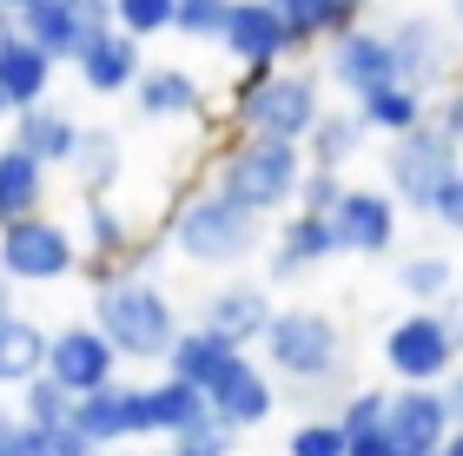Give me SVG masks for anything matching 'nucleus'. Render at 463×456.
<instances>
[{"label":"nucleus","instance_id":"nucleus-50","mask_svg":"<svg viewBox=\"0 0 463 456\" xmlns=\"http://www.w3.org/2000/svg\"><path fill=\"white\" fill-rule=\"evenodd\" d=\"M0 119H14V107H7V93H0Z\"/></svg>","mask_w":463,"mask_h":456},{"label":"nucleus","instance_id":"nucleus-52","mask_svg":"<svg viewBox=\"0 0 463 456\" xmlns=\"http://www.w3.org/2000/svg\"><path fill=\"white\" fill-rule=\"evenodd\" d=\"M0 304H7V278H0Z\"/></svg>","mask_w":463,"mask_h":456},{"label":"nucleus","instance_id":"nucleus-12","mask_svg":"<svg viewBox=\"0 0 463 456\" xmlns=\"http://www.w3.org/2000/svg\"><path fill=\"white\" fill-rule=\"evenodd\" d=\"M113 364H119V350L107 344V330L99 324H67V330H53L47 338V358H40V370H47L53 384H67L73 397L80 390H99L113 377Z\"/></svg>","mask_w":463,"mask_h":456},{"label":"nucleus","instance_id":"nucleus-11","mask_svg":"<svg viewBox=\"0 0 463 456\" xmlns=\"http://www.w3.org/2000/svg\"><path fill=\"white\" fill-rule=\"evenodd\" d=\"M325 219H331L338 252H357V258L391 252V238H397V199L391 192H364V185H345Z\"/></svg>","mask_w":463,"mask_h":456},{"label":"nucleus","instance_id":"nucleus-10","mask_svg":"<svg viewBox=\"0 0 463 456\" xmlns=\"http://www.w3.org/2000/svg\"><path fill=\"white\" fill-rule=\"evenodd\" d=\"M67 423H73L93 450H99V443H126V437H153V423H146V384L107 377L99 390H80Z\"/></svg>","mask_w":463,"mask_h":456},{"label":"nucleus","instance_id":"nucleus-53","mask_svg":"<svg viewBox=\"0 0 463 456\" xmlns=\"http://www.w3.org/2000/svg\"><path fill=\"white\" fill-rule=\"evenodd\" d=\"M345 7H364V0H345Z\"/></svg>","mask_w":463,"mask_h":456},{"label":"nucleus","instance_id":"nucleus-45","mask_svg":"<svg viewBox=\"0 0 463 456\" xmlns=\"http://www.w3.org/2000/svg\"><path fill=\"white\" fill-rule=\"evenodd\" d=\"M73 14L87 20V27H113V0H73Z\"/></svg>","mask_w":463,"mask_h":456},{"label":"nucleus","instance_id":"nucleus-44","mask_svg":"<svg viewBox=\"0 0 463 456\" xmlns=\"http://www.w3.org/2000/svg\"><path fill=\"white\" fill-rule=\"evenodd\" d=\"M345 456H404L391 443V430L377 423V430H357V437H345Z\"/></svg>","mask_w":463,"mask_h":456},{"label":"nucleus","instance_id":"nucleus-7","mask_svg":"<svg viewBox=\"0 0 463 456\" xmlns=\"http://www.w3.org/2000/svg\"><path fill=\"white\" fill-rule=\"evenodd\" d=\"M457 159H463V153L430 126V119H417V126L391 133V159H384V172H391V199L424 212V205L437 199V185L457 172Z\"/></svg>","mask_w":463,"mask_h":456},{"label":"nucleus","instance_id":"nucleus-34","mask_svg":"<svg viewBox=\"0 0 463 456\" xmlns=\"http://www.w3.org/2000/svg\"><path fill=\"white\" fill-rule=\"evenodd\" d=\"M165 20H173V0H113V27L133 40L165 33Z\"/></svg>","mask_w":463,"mask_h":456},{"label":"nucleus","instance_id":"nucleus-47","mask_svg":"<svg viewBox=\"0 0 463 456\" xmlns=\"http://www.w3.org/2000/svg\"><path fill=\"white\" fill-rule=\"evenodd\" d=\"M437 456H463V423H450V437L437 443Z\"/></svg>","mask_w":463,"mask_h":456},{"label":"nucleus","instance_id":"nucleus-26","mask_svg":"<svg viewBox=\"0 0 463 456\" xmlns=\"http://www.w3.org/2000/svg\"><path fill=\"white\" fill-rule=\"evenodd\" d=\"M40 358H47V330H40L33 318H0V390H14V384H27Z\"/></svg>","mask_w":463,"mask_h":456},{"label":"nucleus","instance_id":"nucleus-23","mask_svg":"<svg viewBox=\"0 0 463 456\" xmlns=\"http://www.w3.org/2000/svg\"><path fill=\"white\" fill-rule=\"evenodd\" d=\"M232 350H239V344H225L219 338V330H205V324H185V330H173V344H165V377H185V384H213L219 377V364L232 358Z\"/></svg>","mask_w":463,"mask_h":456},{"label":"nucleus","instance_id":"nucleus-36","mask_svg":"<svg viewBox=\"0 0 463 456\" xmlns=\"http://www.w3.org/2000/svg\"><path fill=\"white\" fill-rule=\"evenodd\" d=\"M397 278H404L411 298H444L450 284H457V265H450V258H411Z\"/></svg>","mask_w":463,"mask_h":456},{"label":"nucleus","instance_id":"nucleus-37","mask_svg":"<svg viewBox=\"0 0 463 456\" xmlns=\"http://www.w3.org/2000/svg\"><path fill=\"white\" fill-rule=\"evenodd\" d=\"M232 437H239V430H225V423L213 417V423L185 430V437H165L159 456H232Z\"/></svg>","mask_w":463,"mask_h":456},{"label":"nucleus","instance_id":"nucleus-35","mask_svg":"<svg viewBox=\"0 0 463 456\" xmlns=\"http://www.w3.org/2000/svg\"><path fill=\"white\" fill-rule=\"evenodd\" d=\"M225 20V0H173V20L165 33H185V40H213Z\"/></svg>","mask_w":463,"mask_h":456},{"label":"nucleus","instance_id":"nucleus-8","mask_svg":"<svg viewBox=\"0 0 463 456\" xmlns=\"http://www.w3.org/2000/svg\"><path fill=\"white\" fill-rule=\"evenodd\" d=\"M271 370H285V377L298 384H318L331 364H338V324L318 318V311H271L265 330H259Z\"/></svg>","mask_w":463,"mask_h":456},{"label":"nucleus","instance_id":"nucleus-4","mask_svg":"<svg viewBox=\"0 0 463 456\" xmlns=\"http://www.w3.org/2000/svg\"><path fill=\"white\" fill-rule=\"evenodd\" d=\"M298 172H305V146H298V139L245 133V146H232L219 159V192L251 205V212H279V205H291Z\"/></svg>","mask_w":463,"mask_h":456},{"label":"nucleus","instance_id":"nucleus-42","mask_svg":"<svg viewBox=\"0 0 463 456\" xmlns=\"http://www.w3.org/2000/svg\"><path fill=\"white\" fill-rule=\"evenodd\" d=\"M424 212H430L437 225H450V232H463V159H457V172L437 185V199L424 205Z\"/></svg>","mask_w":463,"mask_h":456},{"label":"nucleus","instance_id":"nucleus-43","mask_svg":"<svg viewBox=\"0 0 463 456\" xmlns=\"http://www.w3.org/2000/svg\"><path fill=\"white\" fill-rule=\"evenodd\" d=\"M424 119H430V126H437V133H444V139H450V146L463 153V87H450L444 99H437V113L424 107Z\"/></svg>","mask_w":463,"mask_h":456},{"label":"nucleus","instance_id":"nucleus-22","mask_svg":"<svg viewBox=\"0 0 463 456\" xmlns=\"http://www.w3.org/2000/svg\"><path fill=\"white\" fill-rule=\"evenodd\" d=\"M146 423H153V437H185V430L213 423V410H205V390L185 384V377L146 384Z\"/></svg>","mask_w":463,"mask_h":456},{"label":"nucleus","instance_id":"nucleus-14","mask_svg":"<svg viewBox=\"0 0 463 456\" xmlns=\"http://www.w3.org/2000/svg\"><path fill=\"white\" fill-rule=\"evenodd\" d=\"M384 430H391L397 450H437L450 437L444 384H404L397 397H384Z\"/></svg>","mask_w":463,"mask_h":456},{"label":"nucleus","instance_id":"nucleus-15","mask_svg":"<svg viewBox=\"0 0 463 456\" xmlns=\"http://www.w3.org/2000/svg\"><path fill=\"white\" fill-rule=\"evenodd\" d=\"M205 410H213L225 430H251V423L271 417V384L251 370L245 350H232V358L219 364V377L205 384Z\"/></svg>","mask_w":463,"mask_h":456},{"label":"nucleus","instance_id":"nucleus-38","mask_svg":"<svg viewBox=\"0 0 463 456\" xmlns=\"http://www.w3.org/2000/svg\"><path fill=\"white\" fill-rule=\"evenodd\" d=\"M338 165H305L298 185H291V205H305V212H331V199H338Z\"/></svg>","mask_w":463,"mask_h":456},{"label":"nucleus","instance_id":"nucleus-6","mask_svg":"<svg viewBox=\"0 0 463 456\" xmlns=\"http://www.w3.org/2000/svg\"><path fill=\"white\" fill-rule=\"evenodd\" d=\"M73 272V232L60 219L20 212L0 225V278L7 284H53Z\"/></svg>","mask_w":463,"mask_h":456},{"label":"nucleus","instance_id":"nucleus-20","mask_svg":"<svg viewBox=\"0 0 463 456\" xmlns=\"http://www.w3.org/2000/svg\"><path fill=\"white\" fill-rule=\"evenodd\" d=\"M47 79H53V60L40 53L20 27H0V93H7V107L47 99Z\"/></svg>","mask_w":463,"mask_h":456},{"label":"nucleus","instance_id":"nucleus-46","mask_svg":"<svg viewBox=\"0 0 463 456\" xmlns=\"http://www.w3.org/2000/svg\"><path fill=\"white\" fill-rule=\"evenodd\" d=\"M437 384H444V404H450V423H463V377H450V370H444V377H437Z\"/></svg>","mask_w":463,"mask_h":456},{"label":"nucleus","instance_id":"nucleus-24","mask_svg":"<svg viewBox=\"0 0 463 456\" xmlns=\"http://www.w3.org/2000/svg\"><path fill=\"white\" fill-rule=\"evenodd\" d=\"M133 99H139V113H146V119H193L205 93H199V79H193V73H179V67H139Z\"/></svg>","mask_w":463,"mask_h":456},{"label":"nucleus","instance_id":"nucleus-9","mask_svg":"<svg viewBox=\"0 0 463 456\" xmlns=\"http://www.w3.org/2000/svg\"><path fill=\"white\" fill-rule=\"evenodd\" d=\"M213 40H225V53L239 60L245 73L279 67L285 53H305V47H311V40L291 27L279 7H271V0H225V20H219Z\"/></svg>","mask_w":463,"mask_h":456},{"label":"nucleus","instance_id":"nucleus-16","mask_svg":"<svg viewBox=\"0 0 463 456\" xmlns=\"http://www.w3.org/2000/svg\"><path fill=\"white\" fill-rule=\"evenodd\" d=\"M73 67H80V79H87L93 93H126V87L139 79L146 53H139V40H133V33H119V27H93V33H87V47L73 53Z\"/></svg>","mask_w":463,"mask_h":456},{"label":"nucleus","instance_id":"nucleus-55","mask_svg":"<svg viewBox=\"0 0 463 456\" xmlns=\"http://www.w3.org/2000/svg\"><path fill=\"white\" fill-rule=\"evenodd\" d=\"M53 456H67V450H53Z\"/></svg>","mask_w":463,"mask_h":456},{"label":"nucleus","instance_id":"nucleus-28","mask_svg":"<svg viewBox=\"0 0 463 456\" xmlns=\"http://www.w3.org/2000/svg\"><path fill=\"white\" fill-rule=\"evenodd\" d=\"M357 119H364V133H404V126H417V119H424V93L417 87H404V79H391V87H377V93H364L357 99Z\"/></svg>","mask_w":463,"mask_h":456},{"label":"nucleus","instance_id":"nucleus-18","mask_svg":"<svg viewBox=\"0 0 463 456\" xmlns=\"http://www.w3.org/2000/svg\"><path fill=\"white\" fill-rule=\"evenodd\" d=\"M73 139H80L73 113L47 107V99H33V107H14V146L27 153V159H40V165H67V159H73Z\"/></svg>","mask_w":463,"mask_h":456},{"label":"nucleus","instance_id":"nucleus-3","mask_svg":"<svg viewBox=\"0 0 463 456\" xmlns=\"http://www.w3.org/2000/svg\"><path fill=\"white\" fill-rule=\"evenodd\" d=\"M173 245L185 258H199V265H239V258H251L265 245V212H251V205L225 199V192H205L193 205H179Z\"/></svg>","mask_w":463,"mask_h":456},{"label":"nucleus","instance_id":"nucleus-25","mask_svg":"<svg viewBox=\"0 0 463 456\" xmlns=\"http://www.w3.org/2000/svg\"><path fill=\"white\" fill-rule=\"evenodd\" d=\"M14 27H20V33H27V40H33V47H40V53H47V60H53V67H60V60H73L80 47H87V33H93V27H87V20H80V14H73V0H47V7H33V14H20V20H14Z\"/></svg>","mask_w":463,"mask_h":456},{"label":"nucleus","instance_id":"nucleus-21","mask_svg":"<svg viewBox=\"0 0 463 456\" xmlns=\"http://www.w3.org/2000/svg\"><path fill=\"white\" fill-rule=\"evenodd\" d=\"M265 318H271V298L259 292V284H219L213 292V304H205V330H219L225 344H259V330H265Z\"/></svg>","mask_w":463,"mask_h":456},{"label":"nucleus","instance_id":"nucleus-54","mask_svg":"<svg viewBox=\"0 0 463 456\" xmlns=\"http://www.w3.org/2000/svg\"><path fill=\"white\" fill-rule=\"evenodd\" d=\"M7 311H14V304H0V318H7Z\"/></svg>","mask_w":463,"mask_h":456},{"label":"nucleus","instance_id":"nucleus-2","mask_svg":"<svg viewBox=\"0 0 463 456\" xmlns=\"http://www.w3.org/2000/svg\"><path fill=\"white\" fill-rule=\"evenodd\" d=\"M318 79L298 73V67H259L245 73L239 99H232V119L245 133H265V139H305L311 119H318Z\"/></svg>","mask_w":463,"mask_h":456},{"label":"nucleus","instance_id":"nucleus-48","mask_svg":"<svg viewBox=\"0 0 463 456\" xmlns=\"http://www.w3.org/2000/svg\"><path fill=\"white\" fill-rule=\"evenodd\" d=\"M33 7H47V0H0V14H14V20H20V14H33Z\"/></svg>","mask_w":463,"mask_h":456},{"label":"nucleus","instance_id":"nucleus-17","mask_svg":"<svg viewBox=\"0 0 463 456\" xmlns=\"http://www.w3.org/2000/svg\"><path fill=\"white\" fill-rule=\"evenodd\" d=\"M391 53H397V79L417 93L444 87V67H450V40L437 20H397L391 27Z\"/></svg>","mask_w":463,"mask_h":456},{"label":"nucleus","instance_id":"nucleus-39","mask_svg":"<svg viewBox=\"0 0 463 456\" xmlns=\"http://www.w3.org/2000/svg\"><path fill=\"white\" fill-rule=\"evenodd\" d=\"M47 450H53V430L47 423H27L20 410L0 423V456H47Z\"/></svg>","mask_w":463,"mask_h":456},{"label":"nucleus","instance_id":"nucleus-33","mask_svg":"<svg viewBox=\"0 0 463 456\" xmlns=\"http://www.w3.org/2000/svg\"><path fill=\"white\" fill-rule=\"evenodd\" d=\"M87 245H93L99 258L126 252V245H133V225H126V212H113L107 199H93V205H87Z\"/></svg>","mask_w":463,"mask_h":456},{"label":"nucleus","instance_id":"nucleus-19","mask_svg":"<svg viewBox=\"0 0 463 456\" xmlns=\"http://www.w3.org/2000/svg\"><path fill=\"white\" fill-rule=\"evenodd\" d=\"M325 258H338L331 219H325V212H305V205H298V219H285L279 245H271V278H298V272H311V265H325Z\"/></svg>","mask_w":463,"mask_h":456},{"label":"nucleus","instance_id":"nucleus-41","mask_svg":"<svg viewBox=\"0 0 463 456\" xmlns=\"http://www.w3.org/2000/svg\"><path fill=\"white\" fill-rule=\"evenodd\" d=\"M285 456H345V430L338 423H305V430H291Z\"/></svg>","mask_w":463,"mask_h":456},{"label":"nucleus","instance_id":"nucleus-5","mask_svg":"<svg viewBox=\"0 0 463 456\" xmlns=\"http://www.w3.org/2000/svg\"><path fill=\"white\" fill-rule=\"evenodd\" d=\"M457 350H463V318H444V311H411L384 330V364L404 384H437L457 364Z\"/></svg>","mask_w":463,"mask_h":456},{"label":"nucleus","instance_id":"nucleus-32","mask_svg":"<svg viewBox=\"0 0 463 456\" xmlns=\"http://www.w3.org/2000/svg\"><path fill=\"white\" fill-rule=\"evenodd\" d=\"M271 7H279L305 40H318V33L331 40V33H345L351 20H357V7H345V0H271Z\"/></svg>","mask_w":463,"mask_h":456},{"label":"nucleus","instance_id":"nucleus-1","mask_svg":"<svg viewBox=\"0 0 463 456\" xmlns=\"http://www.w3.org/2000/svg\"><path fill=\"white\" fill-rule=\"evenodd\" d=\"M93 324L107 330V344L133 364H159L165 344L179 330V311L165 304L159 284H146L133 272H99V292H93Z\"/></svg>","mask_w":463,"mask_h":456},{"label":"nucleus","instance_id":"nucleus-31","mask_svg":"<svg viewBox=\"0 0 463 456\" xmlns=\"http://www.w3.org/2000/svg\"><path fill=\"white\" fill-rule=\"evenodd\" d=\"M14 390H20V417H27V423H47V430H53V423H67V417H73V390H67V384H53L47 370H33V377H27V384H14Z\"/></svg>","mask_w":463,"mask_h":456},{"label":"nucleus","instance_id":"nucleus-30","mask_svg":"<svg viewBox=\"0 0 463 456\" xmlns=\"http://www.w3.org/2000/svg\"><path fill=\"white\" fill-rule=\"evenodd\" d=\"M67 165H80V185H87V199H107V185L119 179V146H113V133H80Z\"/></svg>","mask_w":463,"mask_h":456},{"label":"nucleus","instance_id":"nucleus-49","mask_svg":"<svg viewBox=\"0 0 463 456\" xmlns=\"http://www.w3.org/2000/svg\"><path fill=\"white\" fill-rule=\"evenodd\" d=\"M7 417H14V404H7V397H0V423H7Z\"/></svg>","mask_w":463,"mask_h":456},{"label":"nucleus","instance_id":"nucleus-51","mask_svg":"<svg viewBox=\"0 0 463 456\" xmlns=\"http://www.w3.org/2000/svg\"><path fill=\"white\" fill-rule=\"evenodd\" d=\"M404 456H437V450H404Z\"/></svg>","mask_w":463,"mask_h":456},{"label":"nucleus","instance_id":"nucleus-27","mask_svg":"<svg viewBox=\"0 0 463 456\" xmlns=\"http://www.w3.org/2000/svg\"><path fill=\"white\" fill-rule=\"evenodd\" d=\"M40 192H47V165L27 159L20 146H0V225L20 212H40Z\"/></svg>","mask_w":463,"mask_h":456},{"label":"nucleus","instance_id":"nucleus-13","mask_svg":"<svg viewBox=\"0 0 463 456\" xmlns=\"http://www.w3.org/2000/svg\"><path fill=\"white\" fill-rule=\"evenodd\" d=\"M325 67L331 79H338L345 93H377V87H391L397 79V53H391V33H371V27H351L345 33H331V53H325Z\"/></svg>","mask_w":463,"mask_h":456},{"label":"nucleus","instance_id":"nucleus-29","mask_svg":"<svg viewBox=\"0 0 463 456\" xmlns=\"http://www.w3.org/2000/svg\"><path fill=\"white\" fill-rule=\"evenodd\" d=\"M357 139H364V119L357 113H318L298 146H305V165H345L357 153Z\"/></svg>","mask_w":463,"mask_h":456},{"label":"nucleus","instance_id":"nucleus-40","mask_svg":"<svg viewBox=\"0 0 463 456\" xmlns=\"http://www.w3.org/2000/svg\"><path fill=\"white\" fill-rule=\"evenodd\" d=\"M384 397H391V390H357V397H351L331 423H338L345 437H357V430H377V423H384Z\"/></svg>","mask_w":463,"mask_h":456}]
</instances>
